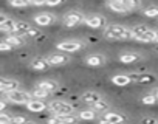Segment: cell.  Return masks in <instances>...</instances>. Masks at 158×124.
I'll return each mask as SVG.
<instances>
[{
    "label": "cell",
    "instance_id": "8",
    "mask_svg": "<svg viewBox=\"0 0 158 124\" xmlns=\"http://www.w3.org/2000/svg\"><path fill=\"white\" fill-rule=\"evenodd\" d=\"M56 22V16L51 13H40L37 16H34V23L37 27H50Z\"/></svg>",
    "mask_w": 158,
    "mask_h": 124
},
{
    "label": "cell",
    "instance_id": "28",
    "mask_svg": "<svg viewBox=\"0 0 158 124\" xmlns=\"http://www.w3.org/2000/svg\"><path fill=\"white\" fill-rule=\"evenodd\" d=\"M141 102H143V104H146V105H153V104H158V96H156L155 93H152V95H146V96H143Z\"/></svg>",
    "mask_w": 158,
    "mask_h": 124
},
{
    "label": "cell",
    "instance_id": "41",
    "mask_svg": "<svg viewBox=\"0 0 158 124\" xmlns=\"http://www.w3.org/2000/svg\"><path fill=\"white\" fill-rule=\"evenodd\" d=\"M6 19H10V17H8L6 14H0V23H3V22H5Z\"/></svg>",
    "mask_w": 158,
    "mask_h": 124
},
{
    "label": "cell",
    "instance_id": "18",
    "mask_svg": "<svg viewBox=\"0 0 158 124\" xmlns=\"http://www.w3.org/2000/svg\"><path fill=\"white\" fill-rule=\"evenodd\" d=\"M5 40H6L8 43H11L14 48H17V47H23V45H25L27 37L19 36V34H8V36L5 37Z\"/></svg>",
    "mask_w": 158,
    "mask_h": 124
},
{
    "label": "cell",
    "instance_id": "22",
    "mask_svg": "<svg viewBox=\"0 0 158 124\" xmlns=\"http://www.w3.org/2000/svg\"><path fill=\"white\" fill-rule=\"evenodd\" d=\"M139 59H141V56L136 54V53H123L119 56V60L123 62V64H133V62H136Z\"/></svg>",
    "mask_w": 158,
    "mask_h": 124
},
{
    "label": "cell",
    "instance_id": "10",
    "mask_svg": "<svg viewBox=\"0 0 158 124\" xmlns=\"http://www.w3.org/2000/svg\"><path fill=\"white\" fill-rule=\"evenodd\" d=\"M51 67V64L48 62L47 57H34L31 62H30V68L34 70V72H45Z\"/></svg>",
    "mask_w": 158,
    "mask_h": 124
},
{
    "label": "cell",
    "instance_id": "7",
    "mask_svg": "<svg viewBox=\"0 0 158 124\" xmlns=\"http://www.w3.org/2000/svg\"><path fill=\"white\" fill-rule=\"evenodd\" d=\"M87 27H90V28H106L107 27V19L104 17V16H96V14H93V16H87L85 17V22H84Z\"/></svg>",
    "mask_w": 158,
    "mask_h": 124
},
{
    "label": "cell",
    "instance_id": "38",
    "mask_svg": "<svg viewBox=\"0 0 158 124\" xmlns=\"http://www.w3.org/2000/svg\"><path fill=\"white\" fill-rule=\"evenodd\" d=\"M64 3V0H47V6H57Z\"/></svg>",
    "mask_w": 158,
    "mask_h": 124
},
{
    "label": "cell",
    "instance_id": "23",
    "mask_svg": "<svg viewBox=\"0 0 158 124\" xmlns=\"http://www.w3.org/2000/svg\"><path fill=\"white\" fill-rule=\"evenodd\" d=\"M90 109H93L96 113H102V115H104L106 112H109V110H110V104H109L106 99H101V101H98L96 104H93Z\"/></svg>",
    "mask_w": 158,
    "mask_h": 124
},
{
    "label": "cell",
    "instance_id": "27",
    "mask_svg": "<svg viewBox=\"0 0 158 124\" xmlns=\"http://www.w3.org/2000/svg\"><path fill=\"white\" fill-rule=\"evenodd\" d=\"M31 96H33L34 99H42V101H44V99H47V98L50 96V93H48L47 90H44V89H40V87L36 85V89L31 92Z\"/></svg>",
    "mask_w": 158,
    "mask_h": 124
},
{
    "label": "cell",
    "instance_id": "3",
    "mask_svg": "<svg viewBox=\"0 0 158 124\" xmlns=\"http://www.w3.org/2000/svg\"><path fill=\"white\" fill-rule=\"evenodd\" d=\"M48 110L54 116H62V115H71L74 107L70 102H65V101H53V102L48 104Z\"/></svg>",
    "mask_w": 158,
    "mask_h": 124
},
{
    "label": "cell",
    "instance_id": "39",
    "mask_svg": "<svg viewBox=\"0 0 158 124\" xmlns=\"http://www.w3.org/2000/svg\"><path fill=\"white\" fill-rule=\"evenodd\" d=\"M31 5L33 6H47V0H31Z\"/></svg>",
    "mask_w": 158,
    "mask_h": 124
},
{
    "label": "cell",
    "instance_id": "2",
    "mask_svg": "<svg viewBox=\"0 0 158 124\" xmlns=\"http://www.w3.org/2000/svg\"><path fill=\"white\" fill-rule=\"evenodd\" d=\"M3 98L6 99V101H10L11 104H19V105H27L31 99H33V96H31V93H27V92H23V90H13V92H6V93H3Z\"/></svg>",
    "mask_w": 158,
    "mask_h": 124
},
{
    "label": "cell",
    "instance_id": "35",
    "mask_svg": "<svg viewBox=\"0 0 158 124\" xmlns=\"http://www.w3.org/2000/svg\"><path fill=\"white\" fill-rule=\"evenodd\" d=\"M13 116H10L6 112H2L0 113V124H5V122H11Z\"/></svg>",
    "mask_w": 158,
    "mask_h": 124
},
{
    "label": "cell",
    "instance_id": "1",
    "mask_svg": "<svg viewBox=\"0 0 158 124\" xmlns=\"http://www.w3.org/2000/svg\"><path fill=\"white\" fill-rule=\"evenodd\" d=\"M104 37L107 40H132V39H135L132 28H126V27L115 25V23L107 25L104 28Z\"/></svg>",
    "mask_w": 158,
    "mask_h": 124
},
{
    "label": "cell",
    "instance_id": "44",
    "mask_svg": "<svg viewBox=\"0 0 158 124\" xmlns=\"http://www.w3.org/2000/svg\"><path fill=\"white\" fill-rule=\"evenodd\" d=\"M25 124H36V122H33V121H27Z\"/></svg>",
    "mask_w": 158,
    "mask_h": 124
},
{
    "label": "cell",
    "instance_id": "12",
    "mask_svg": "<svg viewBox=\"0 0 158 124\" xmlns=\"http://www.w3.org/2000/svg\"><path fill=\"white\" fill-rule=\"evenodd\" d=\"M85 64L89 67H102L106 64V56L104 54H99V53H93V54H89L85 57Z\"/></svg>",
    "mask_w": 158,
    "mask_h": 124
},
{
    "label": "cell",
    "instance_id": "46",
    "mask_svg": "<svg viewBox=\"0 0 158 124\" xmlns=\"http://www.w3.org/2000/svg\"><path fill=\"white\" fill-rule=\"evenodd\" d=\"M5 124H14V122H13V121H11V122H5Z\"/></svg>",
    "mask_w": 158,
    "mask_h": 124
},
{
    "label": "cell",
    "instance_id": "5",
    "mask_svg": "<svg viewBox=\"0 0 158 124\" xmlns=\"http://www.w3.org/2000/svg\"><path fill=\"white\" fill-rule=\"evenodd\" d=\"M57 50H60L62 53H76V51H81L84 48V42L81 40H64L59 42L56 45Z\"/></svg>",
    "mask_w": 158,
    "mask_h": 124
},
{
    "label": "cell",
    "instance_id": "11",
    "mask_svg": "<svg viewBox=\"0 0 158 124\" xmlns=\"http://www.w3.org/2000/svg\"><path fill=\"white\" fill-rule=\"evenodd\" d=\"M107 8L112 10L113 13H118V14H129L130 10L126 6V3L123 0H107Z\"/></svg>",
    "mask_w": 158,
    "mask_h": 124
},
{
    "label": "cell",
    "instance_id": "4",
    "mask_svg": "<svg viewBox=\"0 0 158 124\" xmlns=\"http://www.w3.org/2000/svg\"><path fill=\"white\" fill-rule=\"evenodd\" d=\"M85 22V16L81 13V11H68L65 13V16L62 17V23L64 27L67 28H74V27H79L81 23Z\"/></svg>",
    "mask_w": 158,
    "mask_h": 124
},
{
    "label": "cell",
    "instance_id": "16",
    "mask_svg": "<svg viewBox=\"0 0 158 124\" xmlns=\"http://www.w3.org/2000/svg\"><path fill=\"white\" fill-rule=\"evenodd\" d=\"M81 98H82V101H84L85 104H89L90 107H92L93 104H96L98 101H101V99H102V96H101L98 92H92V90H90V92L82 93V96H81Z\"/></svg>",
    "mask_w": 158,
    "mask_h": 124
},
{
    "label": "cell",
    "instance_id": "9",
    "mask_svg": "<svg viewBox=\"0 0 158 124\" xmlns=\"http://www.w3.org/2000/svg\"><path fill=\"white\" fill-rule=\"evenodd\" d=\"M20 87V82L16 81V79H10L6 76L0 78V90L2 93H6V92H13V90H19Z\"/></svg>",
    "mask_w": 158,
    "mask_h": 124
},
{
    "label": "cell",
    "instance_id": "36",
    "mask_svg": "<svg viewBox=\"0 0 158 124\" xmlns=\"http://www.w3.org/2000/svg\"><path fill=\"white\" fill-rule=\"evenodd\" d=\"M14 124H25L27 122V119H25V116H20V115H17V116H13V119H11Z\"/></svg>",
    "mask_w": 158,
    "mask_h": 124
},
{
    "label": "cell",
    "instance_id": "25",
    "mask_svg": "<svg viewBox=\"0 0 158 124\" xmlns=\"http://www.w3.org/2000/svg\"><path fill=\"white\" fill-rule=\"evenodd\" d=\"M135 40H138V42H144V43H150V42H155V30H149V31H146L143 36H139V37H136Z\"/></svg>",
    "mask_w": 158,
    "mask_h": 124
},
{
    "label": "cell",
    "instance_id": "19",
    "mask_svg": "<svg viewBox=\"0 0 158 124\" xmlns=\"http://www.w3.org/2000/svg\"><path fill=\"white\" fill-rule=\"evenodd\" d=\"M16 22L13 19H6L3 23H0V31H3L5 34H16Z\"/></svg>",
    "mask_w": 158,
    "mask_h": 124
},
{
    "label": "cell",
    "instance_id": "34",
    "mask_svg": "<svg viewBox=\"0 0 158 124\" xmlns=\"http://www.w3.org/2000/svg\"><path fill=\"white\" fill-rule=\"evenodd\" d=\"M0 50H2V51H11V50H14V47L3 39L2 42H0Z\"/></svg>",
    "mask_w": 158,
    "mask_h": 124
},
{
    "label": "cell",
    "instance_id": "14",
    "mask_svg": "<svg viewBox=\"0 0 158 124\" xmlns=\"http://www.w3.org/2000/svg\"><path fill=\"white\" fill-rule=\"evenodd\" d=\"M112 82H113L115 85H118V87H126V85L132 84L133 79H132L130 73H121V75H115V76L112 78Z\"/></svg>",
    "mask_w": 158,
    "mask_h": 124
},
{
    "label": "cell",
    "instance_id": "20",
    "mask_svg": "<svg viewBox=\"0 0 158 124\" xmlns=\"http://www.w3.org/2000/svg\"><path fill=\"white\" fill-rule=\"evenodd\" d=\"M102 118L104 119H107L109 122H112V124H121V122H124V116L123 115H119V113H116V112H106L104 115H102Z\"/></svg>",
    "mask_w": 158,
    "mask_h": 124
},
{
    "label": "cell",
    "instance_id": "43",
    "mask_svg": "<svg viewBox=\"0 0 158 124\" xmlns=\"http://www.w3.org/2000/svg\"><path fill=\"white\" fill-rule=\"evenodd\" d=\"M155 42L158 43V30H155Z\"/></svg>",
    "mask_w": 158,
    "mask_h": 124
},
{
    "label": "cell",
    "instance_id": "21",
    "mask_svg": "<svg viewBox=\"0 0 158 124\" xmlns=\"http://www.w3.org/2000/svg\"><path fill=\"white\" fill-rule=\"evenodd\" d=\"M37 87H40V89H44V90H47L48 93H53V92H56V90L59 89V85H57V82H56V81H50V79H45V81H40V82L37 84Z\"/></svg>",
    "mask_w": 158,
    "mask_h": 124
},
{
    "label": "cell",
    "instance_id": "24",
    "mask_svg": "<svg viewBox=\"0 0 158 124\" xmlns=\"http://www.w3.org/2000/svg\"><path fill=\"white\" fill-rule=\"evenodd\" d=\"M79 119H84V121H93L96 119V112L93 109H85L79 112Z\"/></svg>",
    "mask_w": 158,
    "mask_h": 124
},
{
    "label": "cell",
    "instance_id": "31",
    "mask_svg": "<svg viewBox=\"0 0 158 124\" xmlns=\"http://www.w3.org/2000/svg\"><path fill=\"white\" fill-rule=\"evenodd\" d=\"M42 36V33H40V30H37L36 27H31L25 34H23V37H30V39H37V37H40Z\"/></svg>",
    "mask_w": 158,
    "mask_h": 124
},
{
    "label": "cell",
    "instance_id": "13",
    "mask_svg": "<svg viewBox=\"0 0 158 124\" xmlns=\"http://www.w3.org/2000/svg\"><path fill=\"white\" fill-rule=\"evenodd\" d=\"M133 82L136 84H153L156 81V76L155 75H150V73H144V75H138V73H130Z\"/></svg>",
    "mask_w": 158,
    "mask_h": 124
},
{
    "label": "cell",
    "instance_id": "30",
    "mask_svg": "<svg viewBox=\"0 0 158 124\" xmlns=\"http://www.w3.org/2000/svg\"><path fill=\"white\" fill-rule=\"evenodd\" d=\"M150 28H147L146 25H135L133 28H132V33H133V36H135V39L136 37H139V36H143L146 31H149Z\"/></svg>",
    "mask_w": 158,
    "mask_h": 124
},
{
    "label": "cell",
    "instance_id": "40",
    "mask_svg": "<svg viewBox=\"0 0 158 124\" xmlns=\"http://www.w3.org/2000/svg\"><path fill=\"white\" fill-rule=\"evenodd\" d=\"M8 102H10V101H6L5 98H3L2 101H0V112H5V109H6V105H8Z\"/></svg>",
    "mask_w": 158,
    "mask_h": 124
},
{
    "label": "cell",
    "instance_id": "15",
    "mask_svg": "<svg viewBox=\"0 0 158 124\" xmlns=\"http://www.w3.org/2000/svg\"><path fill=\"white\" fill-rule=\"evenodd\" d=\"M27 109L30 110V112H36V113H39V112H44V110H47L48 109V104L45 102V101H42V99H31L28 104H27Z\"/></svg>",
    "mask_w": 158,
    "mask_h": 124
},
{
    "label": "cell",
    "instance_id": "33",
    "mask_svg": "<svg viewBox=\"0 0 158 124\" xmlns=\"http://www.w3.org/2000/svg\"><path fill=\"white\" fill-rule=\"evenodd\" d=\"M123 2L126 3V6H127L130 11L141 8V0H123Z\"/></svg>",
    "mask_w": 158,
    "mask_h": 124
},
{
    "label": "cell",
    "instance_id": "6",
    "mask_svg": "<svg viewBox=\"0 0 158 124\" xmlns=\"http://www.w3.org/2000/svg\"><path fill=\"white\" fill-rule=\"evenodd\" d=\"M48 62L51 64V67H59V65H65L70 62V56L67 53H62V51H57V53H51L47 56Z\"/></svg>",
    "mask_w": 158,
    "mask_h": 124
},
{
    "label": "cell",
    "instance_id": "32",
    "mask_svg": "<svg viewBox=\"0 0 158 124\" xmlns=\"http://www.w3.org/2000/svg\"><path fill=\"white\" fill-rule=\"evenodd\" d=\"M8 3L16 8H23V6L31 5V0H8Z\"/></svg>",
    "mask_w": 158,
    "mask_h": 124
},
{
    "label": "cell",
    "instance_id": "45",
    "mask_svg": "<svg viewBox=\"0 0 158 124\" xmlns=\"http://www.w3.org/2000/svg\"><path fill=\"white\" fill-rule=\"evenodd\" d=\"M48 124H60V122H50V121H48Z\"/></svg>",
    "mask_w": 158,
    "mask_h": 124
},
{
    "label": "cell",
    "instance_id": "29",
    "mask_svg": "<svg viewBox=\"0 0 158 124\" xmlns=\"http://www.w3.org/2000/svg\"><path fill=\"white\" fill-rule=\"evenodd\" d=\"M143 14L150 19H158V6H149V8L143 10Z\"/></svg>",
    "mask_w": 158,
    "mask_h": 124
},
{
    "label": "cell",
    "instance_id": "26",
    "mask_svg": "<svg viewBox=\"0 0 158 124\" xmlns=\"http://www.w3.org/2000/svg\"><path fill=\"white\" fill-rule=\"evenodd\" d=\"M33 25H30V23H27V22H22V20H17L16 22V34H19V36H23L30 28H31Z\"/></svg>",
    "mask_w": 158,
    "mask_h": 124
},
{
    "label": "cell",
    "instance_id": "17",
    "mask_svg": "<svg viewBox=\"0 0 158 124\" xmlns=\"http://www.w3.org/2000/svg\"><path fill=\"white\" fill-rule=\"evenodd\" d=\"M50 122H60V124H77L79 122V116L76 115H62V116H54Z\"/></svg>",
    "mask_w": 158,
    "mask_h": 124
},
{
    "label": "cell",
    "instance_id": "37",
    "mask_svg": "<svg viewBox=\"0 0 158 124\" xmlns=\"http://www.w3.org/2000/svg\"><path fill=\"white\" fill-rule=\"evenodd\" d=\"M141 124H158V119L146 116V118H143V119H141Z\"/></svg>",
    "mask_w": 158,
    "mask_h": 124
},
{
    "label": "cell",
    "instance_id": "42",
    "mask_svg": "<svg viewBox=\"0 0 158 124\" xmlns=\"http://www.w3.org/2000/svg\"><path fill=\"white\" fill-rule=\"evenodd\" d=\"M98 124H112V122H109V121H107V119H104V118H101V119H99V122H98Z\"/></svg>",
    "mask_w": 158,
    "mask_h": 124
}]
</instances>
